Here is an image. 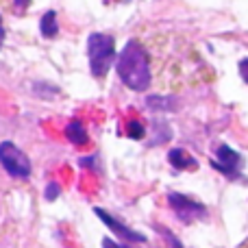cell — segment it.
Returning a JSON list of instances; mask_svg holds the SVG:
<instances>
[{
    "label": "cell",
    "instance_id": "6",
    "mask_svg": "<svg viewBox=\"0 0 248 248\" xmlns=\"http://www.w3.org/2000/svg\"><path fill=\"white\" fill-rule=\"evenodd\" d=\"M94 214L98 216V218L103 220V222L107 224V227L111 229L116 235H120L122 240H126V242H137V244H144V242H146V235H141V233H137V231H133V229H128L126 224H122L120 220H116L113 216H109L107 211L100 209V207H96Z\"/></svg>",
    "mask_w": 248,
    "mask_h": 248
},
{
    "label": "cell",
    "instance_id": "8",
    "mask_svg": "<svg viewBox=\"0 0 248 248\" xmlns=\"http://www.w3.org/2000/svg\"><path fill=\"white\" fill-rule=\"evenodd\" d=\"M146 105H148L153 111H176L179 100H176L174 96H148Z\"/></svg>",
    "mask_w": 248,
    "mask_h": 248
},
{
    "label": "cell",
    "instance_id": "16",
    "mask_svg": "<svg viewBox=\"0 0 248 248\" xmlns=\"http://www.w3.org/2000/svg\"><path fill=\"white\" fill-rule=\"evenodd\" d=\"M2 42H4V26H2V17H0V48H2Z\"/></svg>",
    "mask_w": 248,
    "mask_h": 248
},
{
    "label": "cell",
    "instance_id": "11",
    "mask_svg": "<svg viewBox=\"0 0 248 248\" xmlns=\"http://www.w3.org/2000/svg\"><path fill=\"white\" fill-rule=\"evenodd\" d=\"M128 137L131 140H141L144 137V126H141V122H137V120H133V122H128Z\"/></svg>",
    "mask_w": 248,
    "mask_h": 248
},
{
    "label": "cell",
    "instance_id": "9",
    "mask_svg": "<svg viewBox=\"0 0 248 248\" xmlns=\"http://www.w3.org/2000/svg\"><path fill=\"white\" fill-rule=\"evenodd\" d=\"M65 137L72 141L74 146H83L87 144V133H85V126H83L78 120H72L65 126Z\"/></svg>",
    "mask_w": 248,
    "mask_h": 248
},
{
    "label": "cell",
    "instance_id": "7",
    "mask_svg": "<svg viewBox=\"0 0 248 248\" xmlns=\"http://www.w3.org/2000/svg\"><path fill=\"white\" fill-rule=\"evenodd\" d=\"M168 161L176 168V170H196L198 161L189 153H185L183 148H172L168 153Z\"/></svg>",
    "mask_w": 248,
    "mask_h": 248
},
{
    "label": "cell",
    "instance_id": "15",
    "mask_svg": "<svg viewBox=\"0 0 248 248\" xmlns=\"http://www.w3.org/2000/svg\"><path fill=\"white\" fill-rule=\"evenodd\" d=\"M78 163H81V166H85V168H92V166H94V157H85V159H78Z\"/></svg>",
    "mask_w": 248,
    "mask_h": 248
},
{
    "label": "cell",
    "instance_id": "2",
    "mask_svg": "<svg viewBox=\"0 0 248 248\" xmlns=\"http://www.w3.org/2000/svg\"><path fill=\"white\" fill-rule=\"evenodd\" d=\"M87 57H90V68L96 78H103L116 63V42L111 35L92 33L87 39Z\"/></svg>",
    "mask_w": 248,
    "mask_h": 248
},
{
    "label": "cell",
    "instance_id": "12",
    "mask_svg": "<svg viewBox=\"0 0 248 248\" xmlns=\"http://www.w3.org/2000/svg\"><path fill=\"white\" fill-rule=\"evenodd\" d=\"M61 194V187H59V183H55V181H50L48 183V187H46V201H55L57 196Z\"/></svg>",
    "mask_w": 248,
    "mask_h": 248
},
{
    "label": "cell",
    "instance_id": "1",
    "mask_svg": "<svg viewBox=\"0 0 248 248\" xmlns=\"http://www.w3.org/2000/svg\"><path fill=\"white\" fill-rule=\"evenodd\" d=\"M118 77L128 90L133 92H146L150 85V59L146 48L140 42L131 39L120 50L116 59Z\"/></svg>",
    "mask_w": 248,
    "mask_h": 248
},
{
    "label": "cell",
    "instance_id": "4",
    "mask_svg": "<svg viewBox=\"0 0 248 248\" xmlns=\"http://www.w3.org/2000/svg\"><path fill=\"white\" fill-rule=\"evenodd\" d=\"M168 202H170L172 211L176 214V218L185 224H192V222H196V220L207 218V207L202 205V202L194 201V198L185 196V194L170 192L168 194Z\"/></svg>",
    "mask_w": 248,
    "mask_h": 248
},
{
    "label": "cell",
    "instance_id": "14",
    "mask_svg": "<svg viewBox=\"0 0 248 248\" xmlns=\"http://www.w3.org/2000/svg\"><path fill=\"white\" fill-rule=\"evenodd\" d=\"M240 74H242V78L248 83V59H242L240 61Z\"/></svg>",
    "mask_w": 248,
    "mask_h": 248
},
{
    "label": "cell",
    "instance_id": "13",
    "mask_svg": "<svg viewBox=\"0 0 248 248\" xmlns=\"http://www.w3.org/2000/svg\"><path fill=\"white\" fill-rule=\"evenodd\" d=\"M103 246H105V248H131V246H126V244H120V242H113L111 237H105V240H103Z\"/></svg>",
    "mask_w": 248,
    "mask_h": 248
},
{
    "label": "cell",
    "instance_id": "5",
    "mask_svg": "<svg viewBox=\"0 0 248 248\" xmlns=\"http://www.w3.org/2000/svg\"><path fill=\"white\" fill-rule=\"evenodd\" d=\"M211 166L227 176H237L242 168V155L235 153L231 146L222 144V146H218V159L211 161Z\"/></svg>",
    "mask_w": 248,
    "mask_h": 248
},
{
    "label": "cell",
    "instance_id": "3",
    "mask_svg": "<svg viewBox=\"0 0 248 248\" xmlns=\"http://www.w3.org/2000/svg\"><path fill=\"white\" fill-rule=\"evenodd\" d=\"M0 163L4 172L13 179H26L31 176V161L13 141H2L0 144Z\"/></svg>",
    "mask_w": 248,
    "mask_h": 248
},
{
    "label": "cell",
    "instance_id": "10",
    "mask_svg": "<svg viewBox=\"0 0 248 248\" xmlns=\"http://www.w3.org/2000/svg\"><path fill=\"white\" fill-rule=\"evenodd\" d=\"M39 31H42V35L48 37V39L57 37V33H59V24H57V13L55 11L44 13L42 22H39Z\"/></svg>",
    "mask_w": 248,
    "mask_h": 248
},
{
    "label": "cell",
    "instance_id": "17",
    "mask_svg": "<svg viewBox=\"0 0 248 248\" xmlns=\"http://www.w3.org/2000/svg\"><path fill=\"white\" fill-rule=\"evenodd\" d=\"M16 2H17V7H26V4L31 2V0H16Z\"/></svg>",
    "mask_w": 248,
    "mask_h": 248
}]
</instances>
